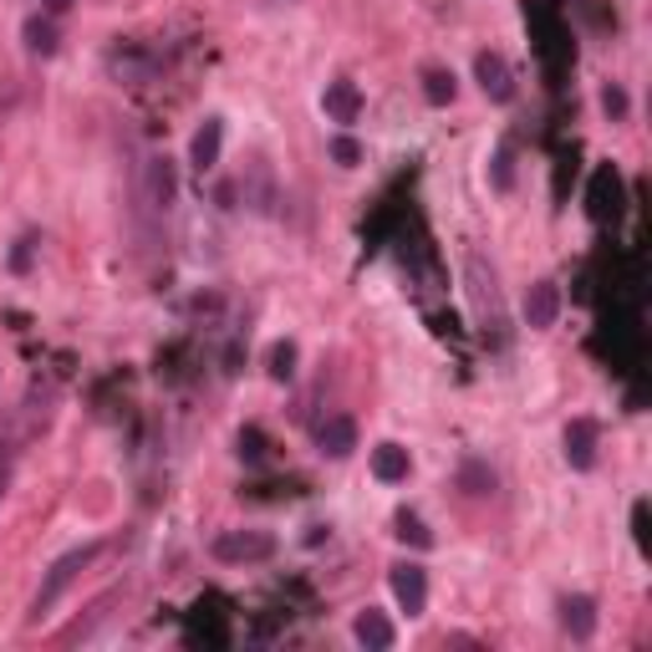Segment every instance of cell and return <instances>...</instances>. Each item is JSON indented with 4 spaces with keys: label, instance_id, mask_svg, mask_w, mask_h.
Wrapping results in <instances>:
<instances>
[{
    "label": "cell",
    "instance_id": "8",
    "mask_svg": "<svg viewBox=\"0 0 652 652\" xmlns=\"http://www.w3.org/2000/svg\"><path fill=\"white\" fill-rule=\"evenodd\" d=\"M586 205H592V220H602V224L617 220V209H622V178H617V168H596Z\"/></svg>",
    "mask_w": 652,
    "mask_h": 652
},
{
    "label": "cell",
    "instance_id": "6",
    "mask_svg": "<svg viewBox=\"0 0 652 652\" xmlns=\"http://www.w3.org/2000/svg\"><path fill=\"white\" fill-rule=\"evenodd\" d=\"M596 444H602V429H596L592 418H571V423H566V464H571V469H592Z\"/></svg>",
    "mask_w": 652,
    "mask_h": 652
},
{
    "label": "cell",
    "instance_id": "11",
    "mask_svg": "<svg viewBox=\"0 0 652 652\" xmlns=\"http://www.w3.org/2000/svg\"><path fill=\"white\" fill-rule=\"evenodd\" d=\"M220 149H224V123L220 118H205V128L194 133L189 143V163L199 168V174H209L214 163H220Z\"/></svg>",
    "mask_w": 652,
    "mask_h": 652
},
{
    "label": "cell",
    "instance_id": "3",
    "mask_svg": "<svg viewBox=\"0 0 652 652\" xmlns=\"http://www.w3.org/2000/svg\"><path fill=\"white\" fill-rule=\"evenodd\" d=\"M178 199V168L168 153H153L149 163H143V205L153 209V214H168Z\"/></svg>",
    "mask_w": 652,
    "mask_h": 652
},
{
    "label": "cell",
    "instance_id": "4",
    "mask_svg": "<svg viewBox=\"0 0 652 652\" xmlns=\"http://www.w3.org/2000/svg\"><path fill=\"white\" fill-rule=\"evenodd\" d=\"M393 596H398V607L408 612V617H423V607H429V571L414 561H403L393 566Z\"/></svg>",
    "mask_w": 652,
    "mask_h": 652
},
{
    "label": "cell",
    "instance_id": "12",
    "mask_svg": "<svg viewBox=\"0 0 652 652\" xmlns=\"http://www.w3.org/2000/svg\"><path fill=\"white\" fill-rule=\"evenodd\" d=\"M561 627L577 642H592V632H596V602L592 596H561Z\"/></svg>",
    "mask_w": 652,
    "mask_h": 652
},
{
    "label": "cell",
    "instance_id": "22",
    "mask_svg": "<svg viewBox=\"0 0 652 652\" xmlns=\"http://www.w3.org/2000/svg\"><path fill=\"white\" fill-rule=\"evenodd\" d=\"M602 113H607L612 123H622V118H627V92L617 88V82H607V88H602Z\"/></svg>",
    "mask_w": 652,
    "mask_h": 652
},
{
    "label": "cell",
    "instance_id": "13",
    "mask_svg": "<svg viewBox=\"0 0 652 652\" xmlns=\"http://www.w3.org/2000/svg\"><path fill=\"white\" fill-rule=\"evenodd\" d=\"M322 107H326V118L331 123H357L362 118V92H357V82H331Z\"/></svg>",
    "mask_w": 652,
    "mask_h": 652
},
{
    "label": "cell",
    "instance_id": "25",
    "mask_svg": "<svg viewBox=\"0 0 652 652\" xmlns=\"http://www.w3.org/2000/svg\"><path fill=\"white\" fill-rule=\"evenodd\" d=\"M31 245H36V235L15 240V251H11V270H26V266H31Z\"/></svg>",
    "mask_w": 652,
    "mask_h": 652
},
{
    "label": "cell",
    "instance_id": "7",
    "mask_svg": "<svg viewBox=\"0 0 652 652\" xmlns=\"http://www.w3.org/2000/svg\"><path fill=\"white\" fill-rule=\"evenodd\" d=\"M469 296H475L479 322L500 326V291H494V270H489L479 255H469Z\"/></svg>",
    "mask_w": 652,
    "mask_h": 652
},
{
    "label": "cell",
    "instance_id": "15",
    "mask_svg": "<svg viewBox=\"0 0 652 652\" xmlns=\"http://www.w3.org/2000/svg\"><path fill=\"white\" fill-rule=\"evenodd\" d=\"M408 469H414V459H408V449H403V444H377V449H372V475L383 479V485L408 479Z\"/></svg>",
    "mask_w": 652,
    "mask_h": 652
},
{
    "label": "cell",
    "instance_id": "9",
    "mask_svg": "<svg viewBox=\"0 0 652 652\" xmlns=\"http://www.w3.org/2000/svg\"><path fill=\"white\" fill-rule=\"evenodd\" d=\"M316 449H322L326 459H347L357 449V423L347 414H331L322 429H316Z\"/></svg>",
    "mask_w": 652,
    "mask_h": 652
},
{
    "label": "cell",
    "instance_id": "2",
    "mask_svg": "<svg viewBox=\"0 0 652 652\" xmlns=\"http://www.w3.org/2000/svg\"><path fill=\"white\" fill-rule=\"evenodd\" d=\"M209 550H214V561H224V566H255V561H270V556H276V535H266V531H220Z\"/></svg>",
    "mask_w": 652,
    "mask_h": 652
},
{
    "label": "cell",
    "instance_id": "10",
    "mask_svg": "<svg viewBox=\"0 0 652 652\" xmlns=\"http://www.w3.org/2000/svg\"><path fill=\"white\" fill-rule=\"evenodd\" d=\"M556 316H561V291H556V281H535L531 291H525V322H531L535 331H546V326H556Z\"/></svg>",
    "mask_w": 652,
    "mask_h": 652
},
{
    "label": "cell",
    "instance_id": "26",
    "mask_svg": "<svg viewBox=\"0 0 652 652\" xmlns=\"http://www.w3.org/2000/svg\"><path fill=\"white\" fill-rule=\"evenodd\" d=\"M240 454H251V459H260V454H266V449H260V433H240Z\"/></svg>",
    "mask_w": 652,
    "mask_h": 652
},
{
    "label": "cell",
    "instance_id": "17",
    "mask_svg": "<svg viewBox=\"0 0 652 652\" xmlns=\"http://www.w3.org/2000/svg\"><path fill=\"white\" fill-rule=\"evenodd\" d=\"M423 97H429L433 107H449L459 97V77L449 72V67H429V72H423Z\"/></svg>",
    "mask_w": 652,
    "mask_h": 652
},
{
    "label": "cell",
    "instance_id": "5",
    "mask_svg": "<svg viewBox=\"0 0 652 652\" xmlns=\"http://www.w3.org/2000/svg\"><path fill=\"white\" fill-rule=\"evenodd\" d=\"M475 82L485 88L489 103H510L515 97V72H510V61L500 51H479L475 57Z\"/></svg>",
    "mask_w": 652,
    "mask_h": 652
},
{
    "label": "cell",
    "instance_id": "19",
    "mask_svg": "<svg viewBox=\"0 0 652 652\" xmlns=\"http://www.w3.org/2000/svg\"><path fill=\"white\" fill-rule=\"evenodd\" d=\"M489 178H494V189H510V184H515V149H510V143H500V149H494Z\"/></svg>",
    "mask_w": 652,
    "mask_h": 652
},
{
    "label": "cell",
    "instance_id": "1",
    "mask_svg": "<svg viewBox=\"0 0 652 652\" xmlns=\"http://www.w3.org/2000/svg\"><path fill=\"white\" fill-rule=\"evenodd\" d=\"M97 550H103V546L92 540V546H77V550H67L61 561H51V571L42 577V586H36V596H31V607H26V627H36V622H46V617H51V607H57L61 596L72 592V581L82 577L92 561H97Z\"/></svg>",
    "mask_w": 652,
    "mask_h": 652
},
{
    "label": "cell",
    "instance_id": "27",
    "mask_svg": "<svg viewBox=\"0 0 652 652\" xmlns=\"http://www.w3.org/2000/svg\"><path fill=\"white\" fill-rule=\"evenodd\" d=\"M77 0H46V15H61V11H72Z\"/></svg>",
    "mask_w": 652,
    "mask_h": 652
},
{
    "label": "cell",
    "instance_id": "16",
    "mask_svg": "<svg viewBox=\"0 0 652 652\" xmlns=\"http://www.w3.org/2000/svg\"><path fill=\"white\" fill-rule=\"evenodd\" d=\"M21 36H26L31 57H57L61 36H57V21H51V15H31L26 26H21Z\"/></svg>",
    "mask_w": 652,
    "mask_h": 652
},
{
    "label": "cell",
    "instance_id": "18",
    "mask_svg": "<svg viewBox=\"0 0 652 652\" xmlns=\"http://www.w3.org/2000/svg\"><path fill=\"white\" fill-rule=\"evenodd\" d=\"M270 377H276V383H291V377H296V341H276V347H270Z\"/></svg>",
    "mask_w": 652,
    "mask_h": 652
},
{
    "label": "cell",
    "instance_id": "14",
    "mask_svg": "<svg viewBox=\"0 0 652 652\" xmlns=\"http://www.w3.org/2000/svg\"><path fill=\"white\" fill-rule=\"evenodd\" d=\"M352 638L362 642V648H393V638H398V632H393V622H387L383 612L377 607H368V612H357V622H352Z\"/></svg>",
    "mask_w": 652,
    "mask_h": 652
},
{
    "label": "cell",
    "instance_id": "23",
    "mask_svg": "<svg viewBox=\"0 0 652 652\" xmlns=\"http://www.w3.org/2000/svg\"><path fill=\"white\" fill-rule=\"evenodd\" d=\"M331 159H337L341 168H352V163L362 159V149H357V138H331Z\"/></svg>",
    "mask_w": 652,
    "mask_h": 652
},
{
    "label": "cell",
    "instance_id": "20",
    "mask_svg": "<svg viewBox=\"0 0 652 652\" xmlns=\"http://www.w3.org/2000/svg\"><path fill=\"white\" fill-rule=\"evenodd\" d=\"M393 525H398V540H408V546H433V535H429V525H423V520L418 515H408V510H403L398 520H393Z\"/></svg>",
    "mask_w": 652,
    "mask_h": 652
},
{
    "label": "cell",
    "instance_id": "21",
    "mask_svg": "<svg viewBox=\"0 0 652 652\" xmlns=\"http://www.w3.org/2000/svg\"><path fill=\"white\" fill-rule=\"evenodd\" d=\"M459 485L469 489V494H489V489H494V475H489L485 464H464V469H459Z\"/></svg>",
    "mask_w": 652,
    "mask_h": 652
},
{
    "label": "cell",
    "instance_id": "24",
    "mask_svg": "<svg viewBox=\"0 0 652 652\" xmlns=\"http://www.w3.org/2000/svg\"><path fill=\"white\" fill-rule=\"evenodd\" d=\"M632 540H638V550H648V500L632 504Z\"/></svg>",
    "mask_w": 652,
    "mask_h": 652
}]
</instances>
